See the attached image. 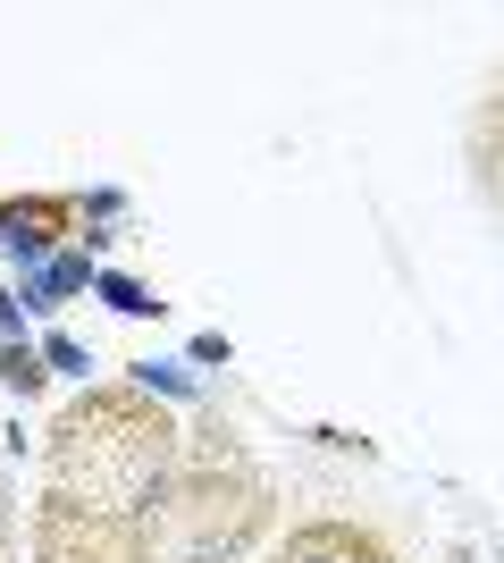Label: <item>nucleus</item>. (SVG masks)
Returning a JSON list of instances; mask_svg holds the SVG:
<instances>
[{"instance_id":"2","label":"nucleus","mask_w":504,"mask_h":563,"mask_svg":"<svg viewBox=\"0 0 504 563\" xmlns=\"http://www.w3.org/2000/svg\"><path fill=\"white\" fill-rule=\"evenodd\" d=\"M101 295H110L119 311H160V303H144V286H126V278H101Z\"/></svg>"},{"instance_id":"1","label":"nucleus","mask_w":504,"mask_h":563,"mask_svg":"<svg viewBox=\"0 0 504 563\" xmlns=\"http://www.w3.org/2000/svg\"><path fill=\"white\" fill-rule=\"evenodd\" d=\"M68 286H85V261H51V269H43V286H34V295H43V303H51V295H68Z\"/></svg>"}]
</instances>
